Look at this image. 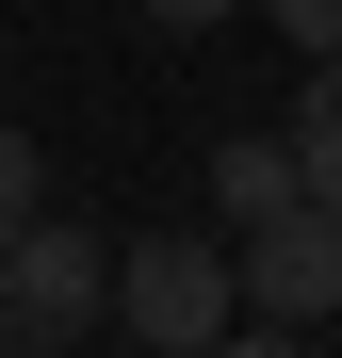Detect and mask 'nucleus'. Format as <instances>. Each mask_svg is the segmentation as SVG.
Wrapping results in <instances>:
<instances>
[{"label": "nucleus", "mask_w": 342, "mask_h": 358, "mask_svg": "<svg viewBox=\"0 0 342 358\" xmlns=\"http://www.w3.org/2000/svg\"><path fill=\"white\" fill-rule=\"evenodd\" d=\"M114 310V245H98V228H17V245H0V342H82Z\"/></svg>", "instance_id": "obj_2"}, {"label": "nucleus", "mask_w": 342, "mask_h": 358, "mask_svg": "<svg viewBox=\"0 0 342 358\" xmlns=\"http://www.w3.org/2000/svg\"><path fill=\"white\" fill-rule=\"evenodd\" d=\"M131 358H163V342H131Z\"/></svg>", "instance_id": "obj_11"}, {"label": "nucleus", "mask_w": 342, "mask_h": 358, "mask_svg": "<svg viewBox=\"0 0 342 358\" xmlns=\"http://www.w3.org/2000/svg\"><path fill=\"white\" fill-rule=\"evenodd\" d=\"M228 261H245V310H261V326H326V310H342V212H326V196H294L277 228H245Z\"/></svg>", "instance_id": "obj_3"}, {"label": "nucleus", "mask_w": 342, "mask_h": 358, "mask_svg": "<svg viewBox=\"0 0 342 358\" xmlns=\"http://www.w3.org/2000/svg\"><path fill=\"white\" fill-rule=\"evenodd\" d=\"M33 212H49V163H33V131H0V245H17Z\"/></svg>", "instance_id": "obj_6"}, {"label": "nucleus", "mask_w": 342, "mask_h": 358, "mask_svg": "<svg viewBox=\"0 0 342 358\" xmlns=\"http://www.w3.org/2000/svg\"><path fill=\"white\" fill-rule=\"evenodd\" d=\"M0 358H49V342H0Z\"/></svg>", "instance_id": "obj_10"}, {"label": "nucleus", "mask_w": 342, "mask_h": 358, "mask_svg": "<svg viewBox=\"0 0 342 358\" xmlns=\"http://www.w3.org/2000/svg\"><path fill=\"white\" fill-rule=\"evenodd\" d=\"M261 17H277V33H294V49H310V66H326V49H342V0H261Z\"/></svg>", "instance_id": "obj_7"}, {"label": "nucleus", "mask_w": 342, "mask_h": 358, "mask_svg": "<svg viewBox=\"0 0 342 358\" xmlns=\"http://www.w3.org/2000/svg\"><path fill=\"white\" fill-rule=\"evenodd\" d=\"M294 196H310V163H294V131H228V147H212V212H228V228H277Z\"/></svg>", "instance_id": "obj_4"}, {"label": "nucleus", "mask_w": 342, "mask_h": 358, "mask_svg": "<svg viewBox=\"0 0 342 358\" xmlns=\"http://www.w3.org/2000/svg\"><path fill=\"white\" fill-rule=\"evenodd\" d=\"M212 358H310V326H228Z\"/></svg>", "instance_id": "obj_8"}, {"label": "nucleus", "mask_w": 342, "mask_h": 358, "mask_svg": "<svg viewBox=\"0 0 342 358\" xmlns=\"http://www.w3.org/2000/svg\"><path fill=\"white\" fill-rule=\"evenodd\" d=\"M114 326L163 342V358H212L245 326V261H228L212 228H131V245H114Z\"/></svg>", "instance_id": "obj_1"}, {"label": "nucleus", "mask_w": 342, "mask_h": 358, "mask_svg": "<svg viewBox=\"0 0 342 358\" xmlns=\"http://www.w3.org/2000/svg\"><path fill=\"white\" fill-rule=\"evenodd\" d=\"M131 17H163V33H212V17H228V0H131Z\"/></svg>", "instance_id": "obj_9"}, {"label": "nucleus", "mask_w": 342, "mask_h": 358, "mask_svg": "<svg viewBox=\"0 0 342 358\" xmlns=\"http://www.w3.org/2000/svg\"><path fill=\"white\" fill-rule=\"evenodd\" d=\"M294 163H310V196L342 212V49L310 66V98H294Z\"/></svg>", "instance_id": "obj_5"}]
</instances>
